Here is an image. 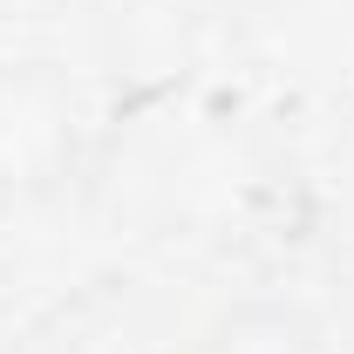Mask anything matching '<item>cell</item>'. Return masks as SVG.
I'll list each match as a JSON object with an SVG mask.
<instances>
[{"label": "cell", "mask_w": 354, "mask_h": 354, "mask_svg": "<svg viewBox=\"0 0 354 354\" xmlns=\"http://www.w3.org/2000/svg\"><path fill=\"white\" fill-rule=\"evenodd\" d=\"M82 164V102L55 62H0V212L48 205Z\"/></svg>", "instance_id": "obj_1"}, {"label": "cell", "mask_w": 354, "mask_h": 354, "mask_svg": "<svg viewBox=\"0 0 354 354\" xmlns=\"http://www.w3.org/2000/svg\"><path fill=\"white\" fill-rule=\"evenodd\" d=\"M198 354H320V327L286 300H239L198 334Z\"/></svg>", "instance_id": "obj_2"}]
</instances>
